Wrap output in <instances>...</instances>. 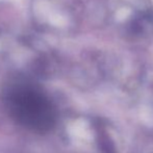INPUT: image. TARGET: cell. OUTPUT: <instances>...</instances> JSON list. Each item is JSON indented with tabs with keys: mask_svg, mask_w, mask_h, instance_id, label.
<instances>
[{
	"mask_svg": "<svg viewBox=\"0 0 153 153\" xmlns=\"http://www.w3.org/2000/svg\"><path fill=\"white\" fill-rule=\"evenodd\" d=\"M8 111L15 120L26 128L38 132L51 129L54 113L43 95L30 90H19L8 98Z\"/></svg>",
	"mask_w": 153,
	"mask_h": 153,
	"instance_id": "6da1fadb",
	"label": "cell"
},
{
	"mask_svg": "<svg viewBox=\"0 0 153 153\" xmlns=\"http://www.w3.org/2000/svg\"><path fill=\"white\" fill-rule=\"evenodd\" d=\"M137 1L153 14V0H137Z\"/></svg>",
	"mask_w": 153,
	"mask_h": 153,
	"instance_id": "7a4b0ae2",
	"label": "cell"
}]
</instances>
